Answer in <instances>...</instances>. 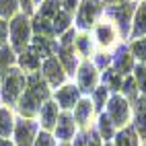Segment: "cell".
<instances>
[{
    "mask_svg": "<svg viewBox=\"0 0 146 146\" xmlns=\"http://www.w3.org/2000/svg\"><path fill=\"white\" fill-rule=\"evenodd\" d=\"M50 97L45 82L41 80V74H33L27 78V91L19 101V109L23 115H33L39 111V105Z\"/></svg>",
    "mask_w": 146,
    "mask_h": 146,
    "instance_id": "1",
    "label": "cell"
},
{
    "mask_svg": "<svg viewBox=\"0 0 146 146\" xmlns=\"http://www.w3.org/2000/svg\"><path fill=\"white\" fill-rule=\"evenodd\" d=\"M23 89H25V76L19 70H8V76L4 80V89H2L4 101L6 103H15Z\"/></svg>",
    "mask_w": 146,
    "mask_h": 146,
    "instance_id": "2",
    "label": "cell"
},
{
    "mask_svg": "<svg viewBox=\"0 0 146 146\" xmlns=\"http://www.w3.org/2000/svg\"><path fill=\"white\" fill-rule=\"evenodd\" d=\"M11 35H13V45L17 52H25V45L29 41V21L25 15L15 17V21L11 23Z\"/></svg>",
    "mask_w": 146,
    "mask_h": 146,
    "instance_id": "3",
    "label": "cell"
},
{
    "mask_svg": "<svg viewBox=\"0 0 146 146\" xmlns=\"http://www.w3.org/2000/svg\"><path fill=\"white\" fill-rule=\"evenodd\" d=\"M107 117L115 125H123L128 121V103L121 97H113L109 101V105H107Z\"/></svg>",
    "mask_w": 146,
    "mask_h": 146,
    "instance_id": "4",
    "label": "cell"
},
{
    "mask_svg": "<svg viewBox=\"0 0 146 146\" xmlns=\"http://www.w3.org/2000/svg\"><path fill=\"white\" fill-rule=\"evenodd\" d=\"M99 13H101V2L99 0H82V6L78 11V27H82V29L91 27Z\"/></svg>",
    "mask_w": 146,
    "mask_h": 146,
    "instance_id": "5",
    "label": "cell"
},
{
    "mask_svg": "<svg viewBox=\"0 0 146 146\" xmlns=\"http://www.w3.org/2000/svg\"><path fill=\"white\" fill-rule=\"evenodd\" d=\"M109 13L115 21L119 23V31H121V35H128L130 33V17H132V13H134V4H121V6H113V8H109Z\"/></svg>",
    "mask_w": 146,
    "mask_h": 146,
    "instance_id": "6",
    "label": "cell"
},
{
    "mask_svg": "<svg viewBox=\"0 0 146 146\" xmlns=\"http://www.w3.org/2000/svg\"><path fill=\"white\" fill-rule=\"evenodd\" d=\"M37 132V125L33 121H19L17 123V144L19 146H31L33 144V136Z\"/></svg>",
    "mask_w": 146,
    "mask_h": 146,
    "instance_id": "7",
    "label": "cell"
},
{
    "mask_svg": "<svg viewBox=\"0 0 146 146\" xmlns=\"http://www.w3.org/2000/svg\"><path fill=\"white\" fill-rule=\"evenodd\" d=\"M95 82H97V72H95V68L86 62L80 66V70H78V86H80V91L84 93H91L95 89Z\"/></svg>",
    "mask_w": 146,
    "mask_h": 146,
    "instance_id": "8",
    "label": "cell"
},
{
    "mask_svg": "<svg viewBox=\"0 0 146 146\" xmlns=\"http://www.w3.org/2000/svg\"><path fill=\"white\" fill-rule=\"evenodd\" d=\"M43 74H45V78L50 80L54 86H58V84H62V82H64L62 66H60V62H58L56 58H50V60L43 64Z\"/></svg>",
    "mask_w": 146,
    "mask_h": 146,
    "instance_id": "9",
    "label": "cell"
},
{
    "mask_svg": "<svg viewBox=\"0 0 146 146\" xmlns=\"http://www.w3.org/2000/svg\"><path fill=\"white\" fill-rule=\"evenodd\" d=\"M31 50L37 54V56H52L56 52V43L50 41L47 37H41V35H37L35 39H33V47Z\"/></svg>",
    "mask_w": 146,
    "mask_h": 146,
    "instance_id": "10",
    "label": "cell"
},
{
    "mask_svg": "<svg viewBox=\"0 0 146 146\" xmlns=\"http://www.w3.org/2000/svg\"><path fill=\"white\" fill-rule=\"evenodd\" d=\"M56 134H58V138H62V140H68V138L74 136V121H72L70 115H62V117L58 119Z\"/></svg>",
    "mask_w": 146,
    "mask_h": 146,
    "instance_id": "11",
    "label": "cell"
},
{
    "mask_svg": "<svg viewBox=\"0 0 146 146\" xmlns=\"http://www.w3.org/2000/svg\"><path fill=\"white\" fill-rule=\"evenodd\" d=\"M132 70V58L128 56V52H125V47H119L117 54H115V72H119L121 76L125 72Z\"/></svg>",
    "mask_w": 146,
    "mask_h": 146,
    "instance_id": "12",
    "label": "cell"
},
{
    "mask_svg": "<svg viewBox=\"0 0 146 146\" xmlns=\"http://www.w3.org/2000/svg\"><path fill=\"white\" fill-rule=\"evenodd\" d=\"M78 99V89H74V86H64V89L58 93V103L62 107H72Z\"/></svg>",
    "mask_w": 146,
    "mask_h": 146,
    "instance_id": "13",
    "label": "cell"
},
{
    "mask_svg": "<svg viewBox=\"0 0 146 146\" xmlns=\"http://www.w3.org/2000/svg\"><path fill=\"white\" fill-rule=\"evenodd\" d=\"M54 121H58V107L54 103H45L41 107V123H43V128H52Z\"/></svg>",
    "mask_w": 146,
    "mask_h": 146,
    "instance_id": "14",
    "label": "cell"
},
{
    "mask_svg": "<svg viewBox=\"0 0 146 146\" xmlns=\"http://www.w3.org/2000/svg\"><path fill=\"white\" fill-rule=\"evenodd\" d=\"M60 58H62V62L66 66V70L74 74V68H76V58H74V52H72V47L70 45H62L60 47Z\"/></svg>",
    "mask_w": 146,
    "mask_h": 146,
    "instance_id": "15",
    "label": "cell"
},
{
    "mask_svg": "<svg viewBox=\"0 0 146 146\" xmlns=\"http://www.w3.org/2000/svg\"><path fill=\"white\" fill-rule=\"evenodd\" d=\"M136 128L140 130L142 136H146V99H140L136 107Z\"/></svg>",
    "mask_w": 146,
    "mask_h": 146,
    "instance_id": "16",
    "label": "cell"
},
{
    "mask_svg": "<svg viewBox=\"0 0 146 146\" xmlns=\"http://www.w3.org/2000/svg\"><path fill=\"white\" fill-rule=\"evenodd\" d=\"M146 33V4H140L136 13V23H134V35H144Z\"/></svg>",
    "mask_w": 146,
    "mask_h": 146,
    "instance_id": "17",
    "label": "cell"
},
{
    "mask_svg": "<svg viewBox=\"0 0 146 146\" xmlns=\"http://www.w3.org/2000/svg\"><path fill=\"white\" fill-rule=\"evenodd\" d=\"M21 66L29 68V70H37V66H39V56H37L33 50H25L23 56H21Z\"/></svg>",
    "mask_w": 146,
    "mask_h": 146,
    "instance_id": "18",
    "label": "cell"
},
{
    "mask_svg": "<svg viewBox=\"0 0 146 146\" xmlns=\"http://www.w3.org/2000/svg\"><path fill=\"white\" fill-rule=\"evenodd\" d=\"M33 29L37 35H43V37H50L54 33V27L50 25V21L43 17H35V23H33Z\"/></svg>",
    "mask_w": 146,
    "mask_h": 146,
    "instance_id": "19",
    "label": "cell"
},
{
    "mask_svg": "<svg viewBox=\"0 0 146 146\" xmlns=\"http://www.w3.org/2000/svg\"><path fill=\"white\" fill-rule=\"evenodd\" d=\"M60 2H58V0H45L43 2V6H41V13H39V17H43V19H47V21H50V19H54L58 13H60Z\"/></svg>",
    "mask_w": 146,
    "mask_h": 146,
    "instance_id": "20",
    "label": "cell"
},
{
    "mask_svg": "<svg viewBox=\"0 0 146 146\" xmlns=\"http://www.w3.org/2000/svg\"><path fill=\"white\" fill-rule=\"evenodd\" d=\"M138 140H136V134L132 128H125L117 134V146H136Z\"/></svg>",
    "mask_w": 146,
    "mask_h": 146,
    "instance_id": "21",
    "label": "cell"
},
{
    "mask_svg": "<svg viewBox=\"0 0 146 146\" xmlns=\"http://www.w3.org/2000/svg\"><path fill=\"white\" fill-rule=\"evenodd\" d=\"M103 80H105V84L109 86V89H119L121 86V82H123V76L119 74V72H115V70H107L105 74H103Z\"/></svg>",
    "mask_w": 146,
    "mask_h": 146,
    "instance_id": "22",
    "label": "cell"
},
{
    "mask_svg": "<svg viewBox=\"0 0 146 146\" xmlns=\"http://www.w3.org/2000/svg\"><path fill=\"white\" fill-rule=\"evenodd\" d=\"M13 130V115L8 109H0V136H8Z\"/></svg>",
    "mask_w": 146,
    "mask_h": 146,
    "instance_id": "23",
    "label": "cell"
},
{
    "mask_svg": "<svg viewBox=\"0 0 146 146\" xmlns=\"http://www.w3.org/2000/svg\"><path fill=\"white\" fill-rule=\"evenodd\" d=\"M89 115H91V103L89 101H80L78 107H76V111H74V119L78 123H84L89 119Z\"/></svg>",
    "mask_w": 146,
    "mask_h": 146,
    "instance_id": "24",
    "label": "cell"
},
{
    "mask_svg": "<svg viewBox=\"0 0 146 146\" xmlns=\"http://www.w3.org/2000/svg\"><path fill=\"white\" fill-rule=\"evenodd\" d=\"M52 21H54V31H58V33H62V31H66V27H68V23H70V17H68V13L66 11H60V13H58L54 19H52Z\"/></svg>",
    "mask_w": 146,
    "mask_h": 146,
    "instance_id": "25",
    "label": "cell"
},
{
    "mask_svg": "<svg viewBox=\"0 0 146 146\" xmlns=\"http://www.w3.org/2000/svg\"><path fill=\"white\" fill-rule=\"evenodd\" d=\"M15 62V56H13V50H8V47L4 45L2 50H0V72L8 70V66H11Z\"/></svg>",
    "mask_w": 146,
    "mask_h": 146,
    "instance_id": "26",
    "label": "cell"
},
{
    "mask_svg": "<svg viewBox=\"0 0 146 146\" xmlns=\"http://www.w3.org/2000/svg\"><path fill=\"white\" fill-rule=\"evenodd\" d=\"M99 130H101V136L103 138H111L113 134V123L107 115H101V121H99Z\"/></svg>",
    "mask_w": 146,
    "mask_h": 146,
    "instance_id": "27",
    "label": "cell"
},
{
    "mask_svg": "<svg viewBox=\"0 0 146 146\" xmlns=\"http://www.w3.org/2000/svg\"><path fill=\"white\" fill-rule=\"evenodd\" d=\"M97 37H99V41L101 43H109L113 39V31H111V27L109 25H101L99 29H97Z\"/></svg>",
    "mask_w": 146,
    "mask_h": 146,
    "instance_id": "28",
    "label": "cell"
},
{
    "mask_svg": "<svg viewBox=\"0 0 146 146\" xmlns=\"http://www.w3.org/2000/svg\"><path fill=\"white\" fill-rule=\"evenodd\" d=\"M17 11V0H0V15L11 17Z\"/></svg>",
    "mask_w": 146,
    "mask_h": 146,
    "instance_id": "29",
    "label": "cell"
},
{
    "mask_svg": "<svg viewBox=\"0 0 146 146\" xmlns=\"http://www.w3.org/2000/svg\"><path fill=\"white\" fill-rule=\"evenodd\" d=\"M132 52L136 58H140V60H146V39H140L132 45Z\"/></svg>",
    "mask_w": 146,
    "mask_h": 146,
    "instance_id": "30",
    "label": "cell"
},
{
    "mask_svg": "<svg viewBox=\"0 0 146 146\" xmlns=\"http://www.w3.org/2000/svg\"><path fill=\"white\" fill-rule=\"evenodd\" d=\"M105 97H107V86H101V89L95 91V105H97V109H101V107H103Z\"/></svg>",
    "mask_w": 146,
    "mask_h": 146,
    "instance_id": "31",
    "label": "cell"
},
{
    "mask_svg": "<svg viewBox=\"0 0 146 146\" xmlns=\"http://www.w3.org/2000/svg\"><path fill=\"white\" fill-rule=\"evenodd\" d=\"M136 80L140 84V91H146V68H136Z\"/></svg>",
    "mask_w": 146,
    "mask_h": 146,
    "instance_id": "32",
    "label": "cell"
},
{
    "mask_svg": "<svg viewBox=\"0 0 146 146\" xmlns=\"http://www.w3.org/2000/svg\"><path fill=\"white\" fill-rule=\"evenodd\" d=\"M121 86H123L125 95H130V97H134V95H136V84H134V80H132V78H125V82H121Z\"/></svg>",
    "mask_w": 146,
    "mask_h": 146,
    "instance_id": "33",
    "label": "cell"
},
{
    "mask_svg": "<svg viewBox=\"0 0 146 146\" xmlns=\"http://www.w3.org/2000/svg\"><path fill=\"white\" fill-rule=\"evenodd\" d=\"M35 146H54V140H52L50 134H41V136H37V144Z\"/></svg>",
    "mask_w": 146,
    "mask_h": 146,
    "instance_id": "34",
    "label": "cell"
},
{
    "mask_svg": "<svg viewBox=\"0 0 146 146\" xmlns=\"http://www.w3.org/2000/svg\"><path fill=\"white\" fill-rule=\"evenodd\" d=\"M78 50L82 54H91V43H89V37H80L78 39Z\"/></svg>",
    "mask_w": 146,
    "mask_h": 146,
    "instance_id": "35",
    "label": "cell"
},
{
    "mask_svg": "<svg viewBox=\"0 0 146 146\" xmlns=\"http://www.w3.org/2000/svg\"><path fill=\"white\" fill-rule=\"evenodd\" d=\"M60 6H64V11H66V13H70V11H74L76 0H60Z\"/></svg>",
    "mask_w": 146,
    "mask_h": 146,
    "instance_id": "36",
    "label": "cell"
},
{
    "mask_svg": "<svg viewBox=\"0 0 146 146\" xmlns=\"http://www.w3.org/2000/svg\"><path fill=\"white\" fill-rule=\"evenodd\" d=\"M4 39H6V23L0 21V50L4 47Z\"/></svg>",
    "mask_w": 146,
    "mask_h": 146,
    "instance_id": "37",
    "label": "cell"
},
{
    "mask_svg": "<svg viewBox=\"0 0 146 146\" xmlns=\"http://www.w3.org/2000/svg\"><path fill=\"white\" fill-rule=\"evenodd\" d=\"M72 39H74V31L70 29L66 35H64V39H62V45H72Z\"/></svg>",
    "mask_w": 146,
    "mask_h": 146,
    "instance_id": "38",
    "label": "cell"
},
{
    "mask_svg": "<svg viewBox=\"0 0 146 146\" xmlns=\"http://www.w3.org/2000/svg\"><path fill=\"white\" fill-rule=\"evenodd\" d=\"M86 146H99V138H97V132H91V136H89V142H86Z\"/></svg>",
    "mask_w": 146,
    "mask_h": 146,
    "instance_id": "39",
    "label": "cell"
},
{
    "mask_svg": "<svg viewBox=\"0 0 146 146\" xmlns=\"http://www.w3.org/2000/svg\"><path fill=\"white\" fill-rule=\"evenodd\" d=\"M97 64H99V66H107V64H109V56L99 54V56H97Z\"/></svg>",
    "mask_w": 146,
    "mask_h": 146,
    "instance_id": "40",
    "label": "cell"
},
{
    "mask_svg": "<svg viewBox=\"0 0 146 146\" xmlns=\"http://www.w3.org/2000/svg\"><path fill=\"white\" fill-rule=\"evenodd\" d=\"M86 142H89V136H78V138H76V142H74V146H86Z\"/></svg>",
    "mask_w": 146,
    "mask_h": 146,
    "instance_id": "41",
    "label": "cell"
},
{
    "mask_svg": "<svg viewBox=\"0 0 146 146\" xmlns=\"http://www.w3.org/2000/svg\"><path fill=\"white\" fill-rule=\"evenodd\" d=\"M21 4H23V8H25V13H31V8H33L31 0H21Z\"/></svg>",
    "mask_w": 146,
    "mask_h": 146,
    "instance_id": "42",
    "label": "cell"
},
{
    "mask_svg": "<svg viewBox=\"0 0 146 146\" xmlns=\"http://www.w3.org/2000/svg\"><path fill=\"white\" fill-rule=\"evenodd\" d=\"M0 146H13V144H8L6 140H0Z\"/></svg>",
    "mask_w": 146,
    "mask_h": 146,
    "instance_id": "43",
    "label": "cell"
},
{
    "mask_svg": "<svg viewBox=\"0 0 146 146\" xmlns=\"http://www.w3.org/2000/svg\"><path fill=\"white\" fill-rule=\"evenodd\" d=\"M107 2H121L123 4V0H107Z\"/></svg>",
    "mask_w": 146,
    "mask_h": 146,
    "instance_id": "44",
    "label": "cell"
},
{
    "mask_svg": "<svg viewBox=\"0 0 146 146\" xmlns=\"http://www.w3.org/2000/svg\"><path fill=\"white\" fill-rule=\"evenodd\" d=\"M62 146H68V144H62Z\"/></svg>",
    "mask_w": 146,
    "mask_h": 146,
    "instance_id": "45",
    "label": "cell"
},
{
    "mask_svg": "<svg viewBox=\"0 0 146 146\" xmlns=\"http://www.w3.org/2000/svg\"><path fill=\"white\" fill-rule=\"evenodd\" d=\"M107 146H109V144H107Z\"/></svg>",
    "mask_w": 146,
    "mask_h": 146,
    "instance_id": "46",
    "label": "cell"
}]
</instances>
